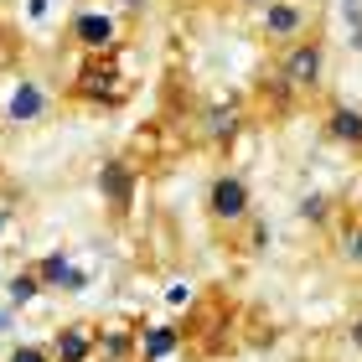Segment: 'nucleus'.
Here are the masks:
<instances>
[{
	"label": "nucleus",
	"mask_w": 362,
	"mask_h": 362,
	"mask_svg": "<svg viewBox=\"0 0 362 362\" xmlns=\"http://www.w3.org/2000/svg\"><path fill=\"white\" fill-rule=\"evenodd\" d=\"M274 83H279V93H285V104H290V98L321 93V83H326V42L305 31L300 42L279 47V57H274Z\"/></svg>",
	"instance_id": "nucleus-1"
},
{
	"label": "nucleus",
	"mask_w": 362,
	"mask_h": 362,
	"mask_svg": "<svg viewBox=\"0 0 362 362\" xmlns=\"http://www.w3.org/2000/svg\"><path fill=\"white\" fill-rule=\"evenodd\" d=\"M207 218H212V228H243L254 218V192H249V181H243L238 171L212 176V187H207Z\"/></svg>",
	"instance_id": "nucleus-2"
},
{
	"label": "nucleus",
	"mask_w": 362,
	"mask_h": 362,
	"mask_svg": "<svg viewBox=\"0 0 362 362\" xmlns=\"http://www.w3.org/2000/svg\"><path fill=\"white\" fill-rule=\"evenodd\" d=\"M73 93L83 98V104H119V98H124V78H119V68L109 62V52H104V57H88L83 68H78Z\"/></svg>",
	"instance_id": "nucleus-3"
},
{
	"label": "nucleus",
	"mask_w": 362,
	"mask_h": 362,
	"mask_svg": "<svg viewBox=\"0 0 362 362\" xmlns=\"http://www.w3.org/2000/svg\"><path fill=\"white\" fill-rule=\"evenodd\" d=\"M68 37L83 47L88 57H104L119 47V21H114L109 11H78L73 21H68Z\"/></svg>",
	"instance_id": "nucleus-4"
},
{
	"label": "nucleus",
	"mask_w": 362,
	"mask_h": 362,
	"mask_svg": "<svg viewBox=\"0 0 362 362\" xmlns=\"http://www.w3.org/2000/svg\"><path fill=\"white\" fill-rule=\"evenodd\" d=\"M305 21H310V16H305L300 0H269V6H264V21H259V26H264V37H269L274 47H290V42L305 37Z\"/></svg>",
	"instance_id": "nucleus-5"
},
{
	"label": "nucleus",
	"mask_w": 362,
	"mask_h": 362,
	"mask_svg": "<svg viewBox=\"0 0 362 362\" xmlns=\"http://www.w3.org/2000/svg\"><path fill=\"white\" fill-rule=\"evenodd\" d=\"M98 192H104V202H109V212H129V202H135V166L129 160H109L104 166V176H98Z\"/></svg>",
	"instance_id": "nucleus-6"
},
{
	"label": "nucleus",
	"mask_w": 362,
	"mask_h": 362,
	"mask_svg": "<svg viewBox=\"0 0 362 362\" xmlns=\"http://www.w3.org/2000/svg\"><path fill=\"white\" fill-rule=\"evenodd\" d=\"M202 129H207L212 145H233V140L243 135V109H238V104H212L207 119H202Z\"/></svg>",
	"instance_id": "nucleus-7"
},
{
	"label": "nucleus",
	"mask_w": 362,
	"mask_h": 362,
	"mask_svg": "<svg viewBox=\"0 0 362 362\" xmlns=\"http://www.w3.org/2000/svg\"><path fill=\"white\" fill-rule=\"evenodd\" d=\"M326 135H332L337 145H347V151H357V156H362V109L337 104L332 114H326Z\"/></svg>",
	"instance_id": "nucleus-8"
},
{
	"label": "nucleus",
	"mask_w": 362,
	"mask_h": 362,
	"mask_svg": "<svg viewBox=\"0 0 362 362\" xmlns=\"http://www.w3.org/2000/svg\"><path fill=\"white\" fill-rule=\"evenodd\" d=\"M93 347H98V337L88 326H68V332H57V341H52V362H88Z\"/></svg>",
	"instance_id": "nucleus-9"
},
{
	"label": "nucleus",
	"mask_w": 362,
	"mask_h": 362,
	"mask_svg": "<svg viewBox=\"0 0 362 362\" xmlns=\"http://www.w3.org/2000/svg\"><path fill=\"white\" fill-rule=\"evenodd\" d=\"M37 279H42V285H57V290H83V274H78L62 254H47L37 264Z\"/></svg>",
	"instance_id": "nucleus-10"
},
{
	"label": "nucleus",
	"mask_w": 362,
	"mask_h": 362,
	"mask_svg": "<svg viewBox=\"0 0 362 362\" xmlns=\"http://www.w3.org/2000/svg\"><path fill=\"white\" fill-rule=\"evenodd\" d=\"M337 254H341V264H347V269L362 274V212H352V218L341 223V233H337Z\"/></svg>",
	"instance_id": "nucleus-11"
},
{
	"label": "nucleus",
	"mask_w": 362,
	"mask_h": 362,
	"mask_svg": "<svg viewBox=\"0 0 362 362\" xmlns=\"http://www.w3.org/2000/svg\"><path fill=\"white\" fill-rule=\"evenodd\" d=\"M11 119L16 124H26V119H42V114H47V93L37 88V83H21V88H16V98H11Z\"/></svg>",
	"instance_id": "nucleus-12"
},
{
	"label": "nucleus",
	"mask_w": 362,
	"mask_h": 362,
	"mask_svg": "<svg viewBox=\"0 0 362 362\" xmlns=\"http://www.w3.org/2000/svg\"><path fill=\"white\" fill-rule=\"evenodd\" d=\"M181 347V337L171 332V326H156V332H145L140 337V352H145V362H160V357H171Z\"/></svg>",
	"instance_id": "nucleus-13"
},
{
	"label": "nucleus",
	"mask_w": 362,
	"mask_h": 362,
	"mask_svg": "<svg viewBox=\"0 0 362 362\" xmlns=\"http://www.w3.org/2000/svg\"><path fill=\"white\" fill-rule=\"evenodd\" d=\"M37 295H42L37 269H26V274H16V279H11V305H26V300H37Z\"/></svg>",
	"instance_id": "nucleus-14"
},
{
	"label": "nucleus",
	"mask_w": 362,
	"mask_h": 362,
	"mask_svg": "<svg viewBox=\"0 0 362 362\" xmlns=\"http://www.w3.org/2000/svg\"><path fill=\"white\" fill-rule=\"evenodd\" d=\"M300 218H305V223H332V197H326V192L300 197Z\"/></svg>",
	"instance_id": "nucleus-15"
},
{
	"label": "nucleus",
	"mask_w": 362,
	"mask_h": 362,
	"mask_svg": "<svg viewBox=\"0 0 362 362\" xmlns=\"http://www.w3.org/2000/svg\"><path fill=\"white\" fill-rule=\"evenodd\" d=\"M6 362H52V347H37V341H31V347H16Z\"/></svg>",
	"instance_id": "nucleus-16"
},
{
	"label": "nucleus",
	"mask_w": 362,
	"mask_h": 362,
	"mask_svg": "<svg viewBox=\"0 0 362 362\" xmlns=\"http://www.w3.org/2000/svg\"><path fill=\"white\" fill-rule=\"evenodd\" d=\"M238 6H269V0H238Z\"/></svg>",
	"instance_id": "nucleus-17"
},
{
	"label": "nucleus",
	"mask_w": 362,
	"mask_h": 362,
	"mask_svg": "<svg viewBox=\"0 0 362 362\" xmlns=\"http://www.w3.org/2000/svg\"><path fill=\"white\" fill-rule=\"evenodd\" d=\"M6 218H11V212H6V207H0V233H6Z\"/></svg>",
	"instance_id": "nucleus-18"
}]
</instances>
